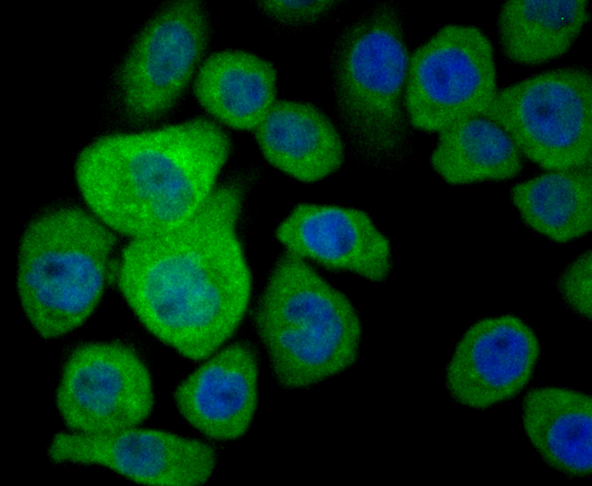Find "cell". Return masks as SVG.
I'll return each instance as SVG.
<instances>
[{"label":"cell","instance_id":"1","mask_svg":"<svg viewBox=\"0 0 592 486\" xmlns=\"http://www.w3.org/2000/svg\"><path fill=\"white\" fill-rule=\"evenodd\" d=\"M244 184L217 186L189 219L130 239L118 287L143 326L192 360L209 357L236 331L247 310L252 274L237 225Z\"/></svg>","mask_w":592,"mask_h":486},{"label":"cell","instance_id":"2","mask_svg":"<svg viewBox=\"0 0 592 486\" xmlns=\"http://www.w3.org/2000/svg\"><path fill=\"white\" fill-rule=\"evenodd\" d=\"M232 150L216 123L196 118L136 133L101 137L75 163L88 209L130 239L189 219L211 197Z\"/></svg>","mask_w":592,"mask_h":486},{"label":"cell","instance_id":"3","mask_svg":"<svg viewBox=\"0 0 592 486\" xmlns=\"http://www.w3.org/2000/svg\"><path fill=\"white\" fill-rule=\"evenodd\" d=\"M410 53L396 3L373 4L340 33L331 61L339 118L356 155L392 169L410 155L405 104Z\"/></svg>","mask_w":592,"mask_h":486},{"label":"cell","instance_id":"4","mask_svg":"<svg viewBox=\"0 0 592 486\" xmlns=\"http://www.w3.org/2000/svg\"><path fill=\"white\" fill-rule=\"evenodd\" d=\"M254 321L283 387H309L346 371L358 359L361 325L352 304L291 252L275 263Z\"/></svg>","mask_w":592,"mask_h":486},{"label":"cell","instance_id":"5","mask_svg":"<svg viewBox=\"0 0 592 486\" xmlns=\"http://www.w3.org/2000/svg\"><path fill=\"white\" fill-rule=\"evenodd\" d=\"M114 232L89 209L44 212L25 228L15 283L22 310L43 338L81 326L97 307L107 281Z\"/></svg>","mask_w":592,"mask_h":486},{"label":"cell","instance_id":"6","mask_svg":"<svg viewBox=\"0 0 592 486\" xmlns=\"http://www.w3.org/2000/svg\"><path fill=\"white\" fill-rule=\"evenodd\" d=\"M523 157L546 170L591 166L592 76L581 65L548 70L498 91L484 113Z\"/></svg>","mask_w":592,"mask_h":486},{"label":"cell","instance_id":"7","mask_svg":"<svg viewBox=\"0 0 592 486\" xmlns=\"http://www.w3.org/2000/svg\"><path fill=\"white\" fill-rule=\"evenodd\" d=\"M497 92L493 46L475 25L448 24L410 53L405 104L418 130L439 132L484 114Z\"/></svg>","mask_w":592,"mask_h":486},{"label":"cell","instance_id":"8","mask_svg":"<svg viewBox=\"0 0 592 486\" xmlns=\"http://www.w3.org/2000/svg\"><path fill=\"white\" fill-rule=\"evenodd\" d=\"M210 35L206 10L197 1L164 5L133 41L120 72L127 116L153 122L177 103L198 68Z\"/></svg>","mask_w":592,"mask_h":486},{"label":"cell","instance_id":"9","mask_svg":"<svg viewBox=\"0 0 592 486\" xmlns=\"http://www.w3.org/2000/svg\"><path fill=\"white\" fill-rule=\"evenodd\" d=\"M154 403L150 373L130 346L90 342L75 347L59 377L55 404L70 432L101 433L139 425Z\"/></svg>","mask_w":592,"mask_h":486},{"label":"cell","instance_id":"10","mask_svg":"<svg viewBox=\"0 0 592 486\" xmlns=\"http://www.w3.org/2000/svg\"><path fill=\"white\" fill-rule=\"evenodd\" d=\"M47 456L54 463L97 465L153 486L201 485L216 464L207 443L138 425L101 433H55Z\"/></svg>","mask_w":592,"mask_h":486},{"label":"cell","instance_id":"11","mask_svg":"<svg viewBox=\"0 0 592 486\" xmlns=\"http://www.w3.org/2000/svg\"><path fill=\"white\" fill-rule=\"evenodd\" d=\"M540 354L534 331L514 315L475 322L458 342L446 370L455 401L486 409L518 394L528 383Z\"/></svg>","mask_w":592,"mask_h":486},{"label":"cell","instance_id":"12","mask_svg":"<svg viewBox=\"0 0 592 486\" xmlns=\"http://www.w3.org/2000/svg\"><path fill=\"white\" fill-rule=\"evenodd\" d=\"M276 238L286 251L331 270L382 281L392 269L389 239L356 208L299 204L279 224Z\"/></svg>","mask_w":592,"mask_h":486},{"label":"cell","instance_id":"13","mask_svg":"<svg viewBox=\"0 0 592 486\" xmlns=\"http://www.w3.org/2000/svg\"><path fill=\"white\" fill-rule=\"evenodd\" d=\"M258 374L253 347L235 343L213 353L180 383L174 392L176 406L187 423L204 435L235 440L253 419Z\"/></svg>","mask_w":592,"mask_h":486},{"label":"cell","instance_id":"14","mask_svg":"<svg viewBox=\"0 0 592 486\" xmlns=\"http://www.w3.org/2000/svg\"><path fill=\"white\" fill-rule=\"evenodd\" d=\"M255 131L266 160L303 182L331 176L343 163V140L331 118L301 101H276Z\"/></svg>","mask_w":592,"mask_h":486},{"label":"cell","instance_id":"15","mask_svg":"<svg viewBox=\"0 0 592 486\" xmlns=\"http://www.w3.org/2000/svg\"><path fill=\"white\" fill-rule=\"evenodd\" d=\"M525 433L542 459L568 476L592 471V399L568 388L532 389L522 401Z\"/></svg>","mask_w":592,"mask_h":486},{"label":"cell","instance_id":"16","mask_svg":"<svg viewBox=\"0 0 592 486\" xmlns=\"http://www.w3.org/2000/svg\"><path fill=\"white\" fill-rule=\"evenodd\" d=\"M277 73L249 52L224 50L199 68L194 92L202 106L231 128L254 131L276 102Z\"/></svg>","mask_w":592,"mask_h":486},{"label":"cell","instance_id":"17","mask_svg":"<svg viewBox=\"0 0 592 486\" xmlns=\"http://www.w3.org/2000/svg\"><path fill=\"white\" fill-rule=\"evenodd\" d=\"M589 18L587 0H508L497 17L498 43L508 61L542 64L567 53Z\"/></svg>","mask_w":592,"mask_h":486},{"label":"cell","instance_id":"18","mask_svg":"<svg viewBox=\"0 0 592 486\" xmlns=\"http://www.w3.org/2000/svg\"><path fill=\"white\" fill-rule=\"evenodd\" d=\"M523 156L509 133L486 114L460 119L438 132L430 154L434 171L447 183L504 181L523 170Z\"/></svg>","mask_w":592,"mask_h":486},{"label":"cell","instance_id":"19","mask_svg":"<svg viewBox=\"0 0 592 486\" xmlns=\"http://www.w3.org/2000/svg\"><path fill=\"white\" fill-rule=\"evenodd\" d=\"M509 197L524 224L555 243L592 229L591 166L546 170L514 185Z\"/></svg>","mask_w":592,"mask_h":486},{"label":"cell","instance_id":"20","mask_svg":"<svg viewBox=\"0 0 592 486\" xmlns=\"http://www.w3.org/2000/svg\"><path fill=\"white\" fill-rule=\"evenodd\" d=\"M558 291L566 305L586 319L592 317V252L576 257L557 279Z\"/></svg>","mask_w":592,"mask_h":486},{"label":"cell","instance_id":"21","mask_svg":"<svg viewBox=\"0 0 592 486\" xmlns=\"http://www.w3.org/2000/svg\"><path fill=\"white\" fill-rule=\"evenodd\" d=\"M337 1H262L258 4L263 14L272 21L287 26L314 24L331 14Z\"/></svg>","mask_w":592,"mask_h":486}]
</instances>
